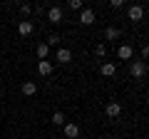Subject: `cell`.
<instances>
[{"mask_svg":"<svg viewBox=\"0 0 149 139\" xmlns=\"http://www.w3.org/2000/svg\"><path fill=\"white\" fill-rule=\"evenodd\" d=\"M129 72H132V77H144L147 75V62H144V60H134L132 65H129Z\"/></svg>","mask_w":149,"mask_h":139,"instance_id":"cell-1","label":"cell"},{"mask_svg":"<svg viewBox=\"0 0 149 139\" xmlns=\"http://www.w3.org/2000/svg\"><path fill=\"white\" fill-rule=\"evenodd\" d=\"M62 132H65L67 139H77V137H80V127H77L74 122H65L62 124Z\"/></svg>","mask_w":149,"mask_h":139,"instance_id":"cell-2","label":"cell"},{"mask_svg":"<svg viewBox=\"0 0 149 139\" xmlns=\"http://www.w3.org/2000/svg\"><path fill=\"white\" fill-rule=\"evenodd\" d=\"M127 17H129L132 22H139V20L144 17V8H142V5H129V10H127Z\"/></svg>","mask_w":149,"mask_h":139,"instance_id":"cell-3","label":"cell"},{"mask_svg":"<svg viewBox=\"0 0 149 139\" xmlns=\"http://www.w3.org/2000/svg\"><path fill=\"white\" fill-rule=\"evenodd\" d=\"M47 20L52 22V25H60V22H62V8L52 5V8L47 10Z\"/></svg>","mask_w":149,"mask_h":139,"instance_id":"cell-4","label":"cell"},{"mask_svg":"<svg viewBox=\"0 0 149 139\" xmlns=\"http://www.w3.org/2000/svg\"><path fill=\"white\" fill-rule=\"evenodd\" d=\"M104 112H107V117H112V119H117L119 114H122V104H119V102H107V107H104Z\"/></svg>","mask_w":149,"mask_h":139,"instance_id":"cell-5","label":"cell"},{"mask_svg":"<svg viewBox=\"0 0 149 139\" xmlns=\"http://www.w3.org/2000/svg\"><path fill=\"white\" fill-rule=\"evenodd\" d=\"M55 60H57L60 65H67L70 60H72V50H67V47H60V50H57V55H55Z\"/></svg>","mask_w":149,"mask_h":139,"instance_id":"cell-6","label":"cell"},{"mask_svg":"<svg viewBox=\"0 0 149 139\" xmlns=\"http://www.w3.org/2000/svg\"><path fill=\"white\" fill-rule=\"evenodd\" d=\"M80 22H82V25H92V22H95V10L85 8V10H82V15H80Z\"/></svg>","mask_w":149,"mask_h":139,"instance_id":"cell-7","label":"cell"},{"mask_svg":"<svg viewBox=\"0 0 149 139\" xmlns=\"http://www.w3.org/2000/svg\"><path fill=\"white\" fill-rule=\"evenodd\" d=\"M132 47H129V45H119V50H117V57L119 60H132Z\"/></svg>","mask_w":149,"mask_h":139,"instance_id":"cell-8","label":"cell"},{"mask_svg":"<svg viewBox=\"0 0 149 139\" xmlns=\"http://www.w3.org/2000/svg\"><path fill=\"white\" fill-rule=\"evenodd\" d=\"M47 52H50V47H47V45H45V42L35 45V55H37V57H40V60H47Z\"/></svg>","mask_w":149,"mask_h":139,"instance_id":"cell-9","label":"cell"},{"mask_svg":"<svg viewBox=\"0 0 149 139\" xmlns=\"http://www.w3.org/2000/svg\"><path fill=\"white\" fill-rule=\"evenodd\" d=\"M22 95H25V97L37 95V85H35V82H25V85H22Z\"/></svg>","mask_w":149,"mask_h":139,"instance_id":"cell-10","label":"cell"},{"mask_svg":"<svg viewBox=\"0 0 149 139\" xmlns=\"http://www.w3.org/2000/svg\"><path fill=\"white\" fill-rule=\"evenodd\" d=\"M37 72H40V75H50V72H52V62H47V60H40V65H37Z\"/></svg>","mask_w":149,"mask_h":139,"instance_id":"cell-11","label":"cell"},{"mask_svg":"<svg viewBox=\"0 0 149 139\" xmlns=\"http://www.w3.org/2000/svg\"><path fill=\"white\" fill-rule=\"evenodd\" d=\"M100 72H102V75H104V77H112V75H114V72H117V67H114V65H112V62H104V65H102V67H100Z\"/></svg>","mask_w":149,"mask_h":139,"instance_id":"cell-12","label":"cell"},{"mask_svg":"<svg viewBox=\"0 0 149 139\" xmlns=\"http://www.w3.org/2000/svg\"><path fill=\"white\" fill-rule=\"evenodd\" d=\"M17 32H20V35H30V32H32V22L30 20H22L20 25H17Z\"/></svg>","mask_w":149,"mask_h":139,"instance_id":"cell-13","label":"cell"},{"mask_svg":"<svg viewBox=\"0 0 149 139\" xmlns=\"http://www.w3.org/2000/svg\"><path fill=\"white\" fill-rule=\"evenodd\" d=\"M104 38L107 40H117L119 38V30H117V27H107V30H104Z\"/></svg>","mask_w":149,"mask_h":139,"instance_id":"cell-14","label":"cell"},{"mask_svg":"<svg viewBox=\"0 0 149 139\" xmlns=\"http://www.w3.org/2000/svg\"><path fill=\"white\" fill-rule=\"evenodd\" d=\"M60 42H62V38H60L57 32H52V35H50V38H47V42H45V45H47V47H50V45H52V47H55V45H60Z\"/></svg>","mask_w":149,"mask_h":139,"instance_id":"cell-15","label":"cell"},{"mask_svg":"<svg viewBox=\"0 0 149 139\" xmlns=\"http://www.w3.org/2000/svg\"><path fill=\"white\" fill-rule=\"evenodd\" d=\"M52 124L62 127V124H65V114H62V112H55V114H52Z\"/></svg>","mask_w":149,"mask_h":139,"instance_id":"cell-16","label":"cell"},{"mask_svg":"<svg viewBox=\"0 0 149 139\" xmlns=\"http://www.w3.org/2000/svg\"><path fill=\"white\" fill-rule=\"evenodd\" d=\"M67 8H70V10H82V0H70Z\"/></svg>","mask_w":149,"mask_h":139,"instance_id":"cell-17","label":"cell"},{"mask_svg":"<svg viewBox=\"0 0 149 139\" xmlns=\"http://www.w3.org/2000/svg\"><path fill=\"white\" fill-rule=\"evenodd\" d=\"M104 52H107V47H104V45H97V47H95V55H97V57H102Z\"/></svg>","mask_w":149,"mask_h":139,"instance_id":"cell-18","label":"cell"},{"mask_svg":"<svg viewBox=\"0 0 149 139\" xmlns=\"http://www.w3.org/2000/svg\"><path fill=\"white\" fill-rule=\"evenodd\" d=\"M122 5H124L122 0H109V8H112V10H117V8H122Z\"/></svg>","mask_w":149,"mask_h":139,"instance_id":"cell-19","label":"cell"},{"mask_svg":"<svg viewBox=\"0 0 149 139\" xmlns=\"http://www.w3.org/2000/svg\"><path fill=\"white\" fill-rule=\"evenodd\" d=\"M20 13H25V15H27V13H32V5H27V3H22V5H20Z\"/></svg>","mask_w":149,"mask_h":139,"instance_id":"cell-20","label":"cell"}]
</instances>
